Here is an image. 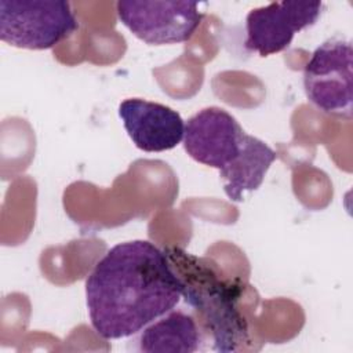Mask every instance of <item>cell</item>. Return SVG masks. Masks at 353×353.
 I'll return each mask as SVG.
<instances>
[{"label":"cell","mask_w":353,"mask_h":353,"mask_svg":"<svg viewBox=\"0 0 353 353\" xmlns=\"http://www.w3.org/2000/svg\"><path fill=\"white\" fill-rule=\"evenodd\" d=\"M276 157V152L268 143L247 134L239 157L219 171L226 196L232 201H241L244 192L256 190Z\"/></svg>","instance_id":"9c48e42d"},{"label":"cell","mask_w":353,"mask_h":353,"mask_svg":"<svg viewBox=\"0 0 353 353\" xmlns=\"http://www.w3.org/2000/svg\"><path fill=\"white\" fill-rule=\"evenodd\" d=\"M353 50L343 37H331L310 55L303 69L307 101L319 110L352 120L353 114Z\"/></svg>","instance_id":"277c9868"},{"label":"cell","mask_w":353,"mask_h":353,"mask_svg":"<svg viewBox=\"0 0 353 353\" xmlns=\"http://www.w3.org/2000/svg\"><path fill=\"white\" fill-rule=\"evenodd\" d=\"M321 1H273L250 10L244 47L269 57L284 51L296 33L313 26L321 15Z\"/></svg>","instance_id":"8992f818"},{"label":"cell","mask_w":353,"mask_h":353,"mask_svg":"<svg viewBox=\"0 0 353 353\" xmlns=\"http://www.w3.org/2000/svg\"><path fill=\"white\" fill-rule=\"evenodd\" d=\"M164 251L182 281L185 302L204 320L214 350H237L248 339L247 321L237 309L241 284L222 279L205 259L183 248L168 247Z\"/></svg>","instance_id":"7a4b0ae2"},{"label":"cell","mask_w":353,"mask_h":353,"mask_svg":"<svg viewBox=\"0 0 353 353\" xmlns=\"http://www.w3.org/2000/svg\"><path fill=\"white\" fill-rule=\"evenodd\" d=\"M65 0H1L0 39L17 48L48 50L79 29Z\"/></svg>","instance_id":"3957f363"},{"label":"cell","mask_w":353,"mask_h":353,"mask_svg":"<svg viewBox=\"0 0 353 353\" xmlns=\"http://www.w3.org/2000/svg\"><path fill=\"white\" fill-rule=\"evenodd\" d=\"M200 343L201 334L196 320L182 310L172 309L143 328L138 338V350L193 353L200 349Z\"/></svg>","instance_id":"30bf717a"},{"label":"cell","mask_w":353,"mask_h":353,"mask_svg":"<svg viewBox=\"0 0 353 353\" xmlns=\"http://www.w3.org/2000/svg\"><path fill=\"white\" fill-rule=\"evenodd\" d=\"M245 135L228 110L208 106L185 123L183 148L197 163L221 171L239 157Z\"/></svg>","instance_id":"52a82bcc"},{"label":"cell","mask_w":353,"mask_h":353,"mask_svg":"<svg viewBox=\"0 0 353 353\" xmlns=\"http://www.w3.org/2000/svg\"><path fill=\"white\" fill-rule=\"evenodd\" d=\"M116 11L134 36L153 46L190 40L204 17L196 1L121 0Z\"/></svg>","instance_id":"5b68a950"},{"label":"cell","mask_w":353,"mask_h":353,"mask_svg":"<svg viewBox=\"0 0 353 353\" xmlns=\"http://www.w3.org/2000/svg\"><path fill=\"white\" fill-rule=\"evenodd\" d=\"M183 285L164 250L148 240L113 245L85 280L90 321L103 339H121L172 310Z\"/></svg>","instance_id":"6da1fadb"},{"label":"cell","mask_w":353,"mask_h":353,"mask_svg":"<svg viewBox=\"0 0 353 353\" xmlns=\"http://www.w3.org/2000/svg\"><path fill=\"white\" fill-rule=\"evenodd\" d=\"M119 117L134 145L143 152L171 150L183 141V119L163 103L128 98L119 105Z\"/></svg>","instance_id":"ba28073f"}]
</instances>
